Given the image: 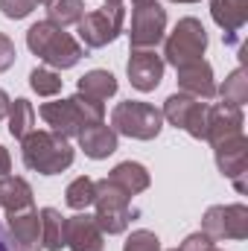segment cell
<instances>
[{
    "label": "cell",
    "instance_id": "cell-17",
    "mask_svg": "<svg viewBox=\"0 0 248 251\" xmlns=\"http://www.w3.org/2000/svg\"><path fill=\"white\" fill-rule=\"evenodd\" d=\"M76 140H79L82 152H85L88 158H94V161H102V158H108V155L117 152V131L105 123L85 126V128L76 134Z\"/></svg>",
    "mask_w": 248,
    "mask_h": 251
},
{
    "label": "cell",
    "instance_id": "cell-8",
    "mask_svg": "<svg viewBox=\"0 0 248 251\" xmlns=\"http://www.w3.org/2000/svg\"><path fill=\"white\" fill-rule=\"evenodd\" d=\"M164 32H167V9H161L158 3L134 6L128 29L131 50H155L164 41Z\"/></svg>",
    "mask_w": 248,
    "mask_h": 251
},
{
    "label": "cell",
    "instance_id": "cell-25",
    "mask_svg": "<svg viewBox=\"0 0 248 251\" xmlns=\"http://www.w3.org/2000/svg\"><path fill=\"white\" fill-rule=\"evenodd\" d=\"M94 196H97V181L88 178V176L73 178V181L67 184V190H64V201H67V207H73V210L91 207V204H94Z\"/></svg>",
    "mask_w": 248,
    "mask_h": 251
},
{
    "label": "cell",
    "instance_id": "cell-30",
    "mask_svg": "<svg viewBox=\"0 0 248 251\" xmlns=\"http://www.w3.org/2000/svg\"><path fill=\"white\" fill-rule=\"evenodd\" d=\"M35 9V0H0V12L9 21H21Z\"/></svg>",
    "mask_w": 248,
    "mask_h": 251
},
{
    "label": "cell",
    "instance_id": "cell-35",
    "mask_svg": "<svg viewBox=\"0 0 248 251\" xmlns=\"http://www.w3.org/2000/svg\"><path fill=\"white\" fill-rule=\"evenodd\" d=\"M0 251H12V243L6 240V234H3V228H0Z\"/></svg>",
    "mask_w": 248,
    "mask_h": 251
},
{
    "label": "cell",
    "instance_id": "cell-31",
    "mask_svg": "<svg viewBox=\"0 0 248 251\" xmlns=\"http://www.w3.org/2000/svg\"><path fill=\"white\" fill-rule=\"evenodd\" d=\"M15 59H18V53H15L12 38L0 32V73H3V70H9V67L15 64Z\"/></svg>",
    "mask_w": 248,
    "mask_h": 251
},
{
    "label": "cell",
    "instance_id": "cell-39",
    "mask_svg": "<svg viewBox=\"0 0 248 251\" xmlns=\"http://www.w3.org/2000/svg\"><path fill=\"white\" fill-rule=\"evenodd\" d=\"M204 251H222V249H216V246H210V249H204Z\"/></svg>",
    "mask_w": 248,
    "mask_h": 251
},
{
    "label": "cell",
    "instance_id": "cell-3",
    "mask_svg": "<svg viewBox=\"0 0 248 251\" xmlns=\"http://www.w3.org/2000/svg\"><path fill=\"white\" fill-rule=\"evenodd\" d=\"M131 196L120 190L114 181H108V178H102V181H97V196H94V207H97V213H94V219H97V225H99V231L102 234H123L125 228H128V222H131V201H128Z\"/></svg>",
    "mask_w": 248,
    "mask_h": 251
},
{
    "label": "cell",
    "instance_id": "cell-1",
    "mask_svg": "<svg viewBox=\"0 0 248 251\" xmlns=\"http://www.w3.org/2000/svg\"><path fill=\"white\" fill-rule=\"evenodd\" d=\"M26 47L53 70H67L85 56L82 44L50 21H38L26 29Z\"/></svg>",
    "mask_w": 248,
    "mask_h": 251
},
{
    "label": "cell",
    "instance_id": "cell-5",
    "mask_svg": "<svg viewBox=\"0 0 248 251\" xmlns=\"http://www.w3.org/2000/svg\"><path fill=\"white\" fill-rule=\"evenodd\" d=\"M204 50H207V29L201 26V21L181 18L164 44V62H170L173 67H181V64L198 62L204 56Z\"/></svg>",
    "mask_w": 248,
    "mask_h": 251
},
{
    "label": "cell",
    "instance_id": "cell-23",
    "mask_svg": "<svg viewBox=\"0 0 248 251\" xmlns=\"http://www.w3.org/2000/svg\"><path fill=\"white\" fill-rule=\"evenodd\" d=\"M41 216V249L47 251H62L64 249V216L56 207L38 210Z\"/></svg>",
    "mask_w": 248,
    "mask_h": 251
},
{
    "label": "cell",
    "instance_id": "cell-4",
    "mask_svg": "<svg viewBox=\"0 0 248 251\" xmlns=\"http://www.w3.org/2000/svg\"><path fill=\"white\" fill-rule=\"evenodd\" d=\"M111 128L117 134L134 137V140H152L164 128V114L149 102L128 100V102H120L111 111Z\"/></svg>",
    "mask_w": 248,
    "mask_h": 251
},
{
    "label": "cell",
    "instance_id": "cell-9",
    "mask_svg": "<svg viewBox=\"0 0 248 251\" xmlns=\"http://www.w3.org/2000/svg\"><path fill=\"white\" fill-rule=\"evenodd\" d=\"M175 128H184L190 137L196 140H204V128H207V105L190 94H173L167 97L164 102V111H161Z\"/></svg>",
    "mask_w": 248,
    "mask_h": 251
},
{
    "label": "cell",
    "instance_id": "cell-41",
    "mask_svg": "<svg viewBox=\"0 0 248 251\" xmlns=\"http://www.w3.org/2000/svg\"><path fill=\"white\" fill-rule=\"evenodd\" d=\"M170 251H178V249H170Z\"/></svg>",
    "mask_w": 248,
    "mask_h": 251
},
{
    "label": "cell",
    "instance_id": "cell-2",
    "mask_svg": "<svg viewBox=\"0 0 248 251\" xmlns=\"http://www.w3.org/2000/svg\"><path fill=\"white\" fill-rule=\"evenodd\" d=\"M24 164L41 176H59L73 164V146L56 131H29L24 140Z\"/></svg>",
    "mask_w": 248,
    "mask_h": 251
},
{
    "label": "cell",
    "instance_id": "cell-10",
    "mask_svg": "<svg viewBox=\"0 0 248 251\" xmlns=\"http://www.w3.org/2000/svg\"><path fill=\"white\" fill-rule=\"evenodd\" d=\"M243 108L231 105V102H219V105H207V128H204V140L210 146H219L225 140L243 137Z\"/></svg>",
    "mask_w": 248,
    "mask_h": 251
},
{
    "label": "cell",
    "instance_id": "cell-19",
    "mask_svg": "<svg viewBox=\"0 0 248 251\" xmlns=\"http://www.w3.org/2000/svg\"><path fill=\"white\" fill-rule=\"evenodd\" d=\"M210 15L234 41V35L248 21V0H210Z\"/></svg>",
    "mask_w": 248,
    "mask_h": 251
},
{
    "label": "cell",
    "instance_id": "cell-12",
    "mask_svg": "<svg viewBox=\"0 0 248 251\" xmlns=\"http://www.w3.org/2000/svg\"><path fill=\"white\" fill-rule=\"evenodd\" d=\"M216 149V167L225 178L234 181V187L240 193H246V170H248V140L243 137H234V140H225Z\"/></svg>",
    "mask_w": 248,
    "mask_h": 251
},
{
    "label": "cell",
    "instance_id": "cell-29",
    "mask_svg": "<svg viewBox=\"0 0 248 251\" xmlns=\"http://www.w3.org/2000/svg\"><path fill=\"white\" fill-rule=\"evenodd\" d=\"M123 251H161V240L152 234V231H131L128 240H125Z\"/></svg>",
    "mask_w": 248,
    "mask_h": 251
},
{
    "label": "cell",
    "instance_id": "cell-15",
    "mask_svg": "<svg viewBox=\"0 0 248 251\" xmlns=\"http://www.w3.org/2000/svg\"><path fill=\"white\" fill-rule=\"evenodd\" d=\"M41 117H44V123L50 126L56 134H62V137H76V134L88 126L85 117L79 114V108H76L73 100L44 102V105H41Z\"/></svg>",
    "mask_w": 248,
    "mask_h": 251
},
{
    "label": "cell",
    "instance_id": "cell-38",
    "mask_svg": "<svg viewBox=\"0 0 248 251\" xmlns=\"http://www.w3.org/2000/svg\"><path fill=\"white\" fill-rule=\"evenodd\" d=\"M105 3H114V6H117V3H123V0H105Z\"/></svg>",
    "mask_w": 248,
    "mask_h": 251
},
{
    "label": "cell",
    "instance_id": "cell-37",
    "mask_svg": "<svg viewBox=\"0 0 248 251\" xmlns=\"http://www.w3.org/2000/svg\"><path fill=\"white\" fill-rule=\"evenodd\" d=\"M170 3H198V0H170Z\"/></svg>",
    "mask_w": 248,
    "mask_h": 251
},
{
    "label": "cell",
    "instance_id": "cell-32",
    "mask_svg": "<svg viewBox=\"0 0 248 251\" xmlns=\"http://www.w3.org/2000/svg\"><path fill=\"white\" fill-rule=\"evenodd\" d=\"M210 246H213V240L204 237V234L198 231V234H190L184 243H181V249L178 251H204V249H210Z\"/></svg>",
    "mask_w": 248,
    "mask_h": 251
},
{
    "label": "cell",
    "instance_id": "cell-11",
    "mask_svg": "<svg viewBox=\"0 0 248 251\" xmlns=\"http://www.w3.org/2000/svg\"><path fill=\"white\" fill-rule=\"evenodd\" d=\"M164 67H167V62H164L155 50H131V59L125 64V73H128L131 88L149 94V91H155V88L161 85Z\"/></svg>",
    "mask_w": 248,
    "mask_h": 251
},
{
    "label": "cell",
    "instance_id": "cell-28",
    "mask_svg": "<svg viewBox=\"0 0 248 251\" xmlns=\"http://www.w3.org/2000/svg\"><path fill=\"white\" fill-rule=\"evenodd\" d=\"M73 102H76V108H79V114L85 117V123H102V117H105V105L99 102V100H91V97H85V94H79L76 91V97H70Z\"/></svg>",
    "mask_w": 248,
    "mask_h": 251
},
{
    "label": "cell",
    "instance_id": "cell-26",
    "mask_svg": "<svg viewBox=\"0 0 248 251\" xmlns=\"http://www.w3.org/2000/svg\"><path fill=\"white\" fill-rule=\"evenodd\" d=\"M216 94L222 97V102H231V105L243 108V105L248 102V76H246V70L237 67V70L225 79V85L216 88Z\"/></svg>",
    "mask_w": 248,
    "mask_h": 251
},
{
    "label": "cell",
    "instance_id": "cell-34",
    "mask_svg": "<svg viewBox=\"0 0 248 251\" xmlns=\"http://www.w3.org/2000/svg\"><path fill=\"white\" fill-rule=\"evenodd\" d=\"M9 102H12V100H9V94H6V91H0V120L9 114Z\"/></svg>",
    "mask_w": 248,
    "mask_h": 251
},
{
    "label": "cell",
    "instance_id": "cell-24",
    "mask_svg": "<svg viewBox=\"0 0 248 251\" xmlns=\"http://www.w3.org/2000/svg\"><path fill=\"white\" fill-rule=\"evenodd\" d=\"M85 15V3L82 0H50L47 3V21L56 24V26H70V24H79Z\"/></svg>",
    "mask_w": 248,
    "mask_h": 251
},
{
    "label": "cell",
    "instance_id": "cell-16",
    "mask_svg": "<svg viewBox=\"0 0 248 251\" xmlns=\"http://www.w3.org/2000/svg\"><path fill=\"white\" fill-rule=\"evenodd\" d=\"M178 70V88L181 94H190L196 100H213L216 97V82H213V67L198 59V62H190L175 67Z\"/></svg>",
    "mask_w": 248,
    "mask_h": 251
},
{
    "label": "cell",
    "instance_id": "cell-20",
    "mask_svg": "<svg viewBox=\"0 0 248 251\" xmlns=\"http://www.w3.org/2000/svg\"><path fill=\"white\" fill-rule=\"evenodd\" d=\"M108 181H114L120 190H125L128 196H137V193H143V190L149 187V173H146V167L143 164H137V161H123V164H117L114 170H111V176H108Z\"/></svg>",
    "mask_w": 248,
    "mask_h": 251
},
{
    "label": "cell",
    "instance_id": "cell-27",
    "mask_svg": "<svg viewBox=\"0 0 248 251\" xmlns=\"http://www.w3.org/2000/svg\"><path fill=\"white\" fill-rule=\"evenodd\" d=\"M29 88L38 94V97H56L62 91V76L53 70V67H35L29 73Z\"/></svg>",
    "mask_w": 248,
    "mask_h": 251
},
{
    "label": "cell",
    "instance_id": "cell-14",
    "mask_svg": "<svg viewBox=\"0 0 248 251\" xmlns=\"http://www.w3.org/2000/svg\"><path fill=\"white\" fill-rule=\"evenodd\" d=\"M6 228L15 251H41V216L35 207L6 216Z\"/></svg>",
    "mask_w": 248,
    "mask_h": 251
},
{
    "label": "cell",
    "instance_id": "cell-6",
    "mask_svg": "<svg viewBox=\"0 0 248 251\" xmlns=\"http://www.w3.org/2000/svg\"><path fill=\"white\" fill-rule=\"evenodd\" d=\"M123 21H125V9L123 3H105L102 9H94L88 15H82V21L76 24L79 29V38L85 47L91 50H99L105 44H111L120 32H123Z\"/></svg>",
    "mask_w": 248,
    "mask_h": 251
},
{
    "label": "cell",
    "instance_id": "cell-18",
    "mask_svg": "<svg viewBox=\"0 0 248 251\" xmlns=\"http://www.w3.org/2000/svg\"><path fill=\"white\" fill-rule=\"evenodd\" d=\"M0 207L6 210V216L35 207L32 187L26 184V178H21V176H3L0 178Z\"/></svg>",
    "mask_w": 248,
    "mask_h": 251
},
{
    "label": "cell",
    "instance_id": "cell-22",
    "mask_svg": "<svg viewBox=\"0 0 248 251\" xmlns=\"http://www.w3.org/2000/svg\"><path fill=\"white\" fill-rule=\"evenodd\" d=\"M6 117H9V134L15 140H24L29 131H35V108L24 97H18L15 102H9V114Z\"/></svg>",
    "mask_w": 248,
    "mask_h": 251
},
{
    "label": "cell",
    "instance_id": "cell-33",
    "mask_svg": "<svg viewBox=\"0 0 248 251\" xmlns=\"http://www.w3.org/2000/svg\"><path fill=\"white\" fill-rule=\"evenodd\" d=\"M9 170H12V158H9V149H6V146H0V178H3V176H9Z\"/></svg>",
    "mask_w": 248,
    "mask_h": 251
},
{
    "label": "cell",
    "instance_id": "cell-13",
    "mask_svg": "<svg viewBox=\"0 0 248 251\" xmlns=\"http://www.w3.org/2000/svg\"><path fill=\"white\" fill-rule=\"evenodd\" d=\"M102 231L97 225V219L91 213H76V216H67L64 219V246L70 251H102Z\"/></svg>",
    "mask_w": 248,
    "mask_h": 251
},
{
    "label": "cell",
    "instance_id": "cell-36",
    "mask_svg": "<svg viewBox=\"0 0 248 251\" xmlns=\"http://www.w3.org/2000/svg\"><path fill=\"white\" fill-rule=\"evenodd\" d=\"M134 6H143V3H158V0H131Z\"/></svg>",
    "mask_w": 248,
    "mask_h": 251
},
{
    "label": "cell",
    "instance_id": "cell-7",
    "mask_svg": "<svg viewBox=\"0 0 248 251\" xmlns=\"http://www.w3.org/2000/svg\"><path fill=\"white\" fill-rule=\"evenodd\" d=\"M201 234L213 243L219 240H246L248 237V207L246 204H213L201 219Z\"/></svg>",
    "mask_w": 248,
    "mask_h": 251
},
{
    "label": "cell",
    "instance_id": "cell-21",
    "mask_svg": "<svg viewBox=\"0 0 248 251\" xmlns=\"http://www.w3.org/2000/svg\"><path fill=\"white\" fill-rule=\"evenodd\" d=\"M79 94H85V97H91V100H108V97H114L117 94V79H114V73H108V70H88L82 79H79Z\"/></svg>",
    "mask_w": 248,
    "mask_h": 251
},
{
    "label": "cell",
    "instance_id": "cell-40",
    "mask_svg": "<svg viewBox=\"0 0 248 251\" xmlns=\"http://www.w3.org/2000/svg\"><path fill=\"white\" fill-rule=\"evenodd\" d=\"M35 3H44V6H47V3H50V0H35Z\"/></svg>",
    "mask_w": 248,
    "mask_h": 251
}]
</instances>
